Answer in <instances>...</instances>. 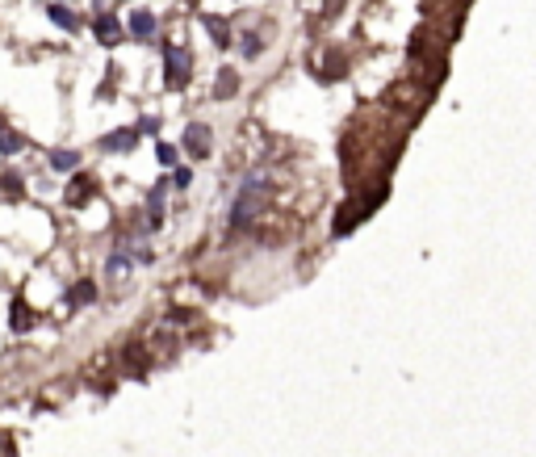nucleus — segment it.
Masks as SVG:
<instances>
[{
    "mask_svg": "<svg viewBox=\"0 0 536 457\" xmlns=\"http://www.w3.org/2000/svg\"><path fill=\"white\" fill-rule=\"evenodd\" d=\"M189 76H193V55L184 46H168L164 50V89L180 92L189 84Z\"/></svg>",
    "mask_w": 536,
    "mask_h": 457,
    "instance_id": "f257e3e1",
    "label": "nucleus"
},
{
    "mask_svg": "<svg viewBox=\"0 0 536 457\" xmlns=\"http://www.w3.org/2000/svg\"><path fill=\"white\" fill-rule=\"evenodd\" d=\"M46 17H50V21H55V26H59V30H67V34H72V30H76V26H80V21H76V13H72V9H67V4H59V0H55V4H50V9H46Z\"/></svg>",
    "mask_w": 536,
    "mask_h": 457,
    "instance_id": "0eeeda50",
    "label": "nucleus"
},
{
    "mask_svg": "<svg viewBox=\"0 0 536 457\" xmlns=\"http://www.w3.org/2000/svg\"><path fill=\"white\" fill-rule=\"evenodd\" d=\"M4 193H9V197H17V193H21V181H17V172H9V177H4Z\"/></svg>",
    "mask_w": 536,
    "mask_h": 457,
    "instance_id": "f3484780",
    "label": "nucleus"
},
{
    "mask_svg": "<svg viewBox=\"0 0 536 457\" xmlns=\"http://www.w3.org/2000/svg\"><path fill=\"white\" fill-rule=\"evenodd\" d=\"M89 193H92V181H89V177H80V181H76V189L67 193V202H72V206H80V202H84Z\"/></svg>",
    "mask_w": 536,
    "mask_h": 457,
    "instance_id": "f8f14e48",
    "label": "nucleus"
},
{
    "mask_svg": "<svg viewBox=\"0 0 536 457\" xmlns=\"http://www.w3.org/2000/svg\"><path fill=\"white\" fill-rule=\"evenodd\" d=\"M96 38H101V46H118L122 43V26H118V17L113 13H96Z\"/></svg>",
    "mask_w": 536,
    "mask_h": 457,
    "instance_id": "f03ea898",
    "label": "nucleus"
},
{
    "mask_svg": "<svg viewBox=\"0 0 536 457\" xmlns=\"http://www.w3.org/2000/svg\"><path fill=\"white\" fill-rule=\"evenodd\" d=\"M92 294H96V285H92V281H80V285L72 290V298H67V302H89Z\"/></svg>",
    "mask_w": 536,
    "mask_h": 457,
    "instance_id": "ddd939ff",
    "label": "nucleus"
},
{
    "mask_svg": "<svg viewBox=\"0 0 536 457\" xmlns=\"http://www.w3.org/2000/svg\"><path fill=\"white\" fill-rule=\"evenodd\" d=\"M189 181H193V172H189V168H177V172H172V185H177V189H184Z\"/></svg>",
    "mask_w": 536,
    "mask_h": 457,
    "instance_id": "a211bd4d",
    "label": "nucleus"
},
{
    "mask_svg": "<svg viewBox=\"0 0 536 457\" xmlns=\"http://www.w3.org/2000/svg\"><path fill=\"white\" fill-rule=\"evenodd\" d=\"M126 30H130L134 38H151V34H155V17H151L147 9H134L130 21H126Z\"/></svg>",
    "mask_w": 536,
    "mask_h": 457,
    "instance_id": "39448f33",
    "label": "nucleus"
},
{
    "mask_svg": "<svg viewBox=\"0 0 536 457\" xmlns=\"http://www.w3.org/2000/svg\"><path fill=\"white\" fill-rule=\"evenodd\" d=\"M201 26L210 30V38H214V46H230V26H226L223 17H210V13H201Z\"/></svg>",
    "mask_w": 536,
    "mask_h": 457,
    "instance_id": "423d86ee",
    "label": "nucleus"
},
{
    "mask_svg": "<svg viewBox=\"0 0 536 457\" xmlns=\"http://www.w3.org/2000/svg\"><path fill=\"white\" fill-rule=\"evenodd\" d=\"M50 168H55V172H72V168H80V151H50Z\"/></svg>",
    "mask_w": 536,
    "mask_h": 457,
    "instance_id": "1a4fd4ad",
    "label": "nucleus"
},
{
    "mask_svg": "<svg viewBox=\"0 0 536 457\" xmlns=\"http://www.w3.org/2000/svg\"><path fill=\"white\" fill-rule=\"evenodd\" d=\"M30 327H34V315H30V307L17 298V302H13V331H30Z\"/></svg>",
    "mask_w": 536,
    "mask_h": 457,
    "instance_id": "9d476101",
    "label": "nucleus"
},
{
    "mask_svg": "<svg viewBox=\"0 0 536 457\" xmlns=\"http://www.w3.org/2000/svg\"><path fill=\"white\" fill-rule=\"evenodd\" d=\"M155 155H160V164H164V168H172V164H177V147H172V143H160V147H155Z\"/></svg>",
    "mask_w": 536,
    "mask_h": 457,
    "instance_id": "2eb2a0df",
    "label": "nucleus"
},
{
    "mask_svg": "<svg viewBox=\"0 0 536 457\" xmlns=\"http://www.w3.org/2000/svg\"><path fill=\"white\" fill-rule=\"evenodd\" d=\"M235 89H239V76H235V67H223V72H218V84H214V97H218V101H226V97H235Z\"/></svg>",
    "mask_w": 536,
    "mask_h": 457,
    "instance_id": "6e6552de",
    "label": "nucleus"
},
{
    "mask_svg": "<svg viewBox=\"0 0 536 457\" xmlns=\"http://www.w3.org/2000/svg\"><path fill=\"white\" fill-rule=\"evenodd\" d=\"M260 50H264V43H260V34H247V38H243V55H247V59H256Z\"/></svg>",
    "mask_w": 536,
    "mask_h": 457,
    "instance_id": "dca6fc26",
    "label": "nucleus"
},
{
    "mask_svg": "<svg viewBox=\"0 0 536 457\" xmlns=\"http://www.w3.org/2000/svg\"><path fill=\"white\" fill-rule=\"evenodd\" d=\"M134 143H138V126H126V131H113L101 138V151H130Z\"/></svg>",
    "mask_w": 536,
    "mask_h": 457,
    "instance_id": "20e7f679",
    "label": "nucleus"
},
{
    "mask_svg": "<svg viewBox=\"0 0 536 457\" xmlns=\"http://www.w3.org/2000/svg\"><path fill=\"white\" fill-rule=\"evenodd\" d=\"M352 227H357V214H352V206H340V214H335L331 231H335V235H348Z\"/></svg>",
    "mask_w": 536,
    "mask_h": 457,
    "instance_id": "9b49d317",
    "label": "nucleus"
},
{
    "mask_svg": "<svg viewBox=\"0 0 536 457\" xmlns=\"http://www.w3.org/2000/svg\"><path fill=\"white\" fill-rule=\"evenodd\" d=\"M184 147H189V155H201V160H206V155H210V126H197V122H193V126L184 131Z\"/></svg>",
    "mask_w": 536,
    "mask_h": 457,
    "instance_id": "7ed1b4c3",
    "label": "nucleus"
},
{
    "mask_svg": "<svg viewBox=\"0 0 536 457\" xmlns=\"http://www.w3.org/2000/svg\"><path fill=\"white\" fill-rule=\"evenodd\" d=\"M0 151H4V155H17V151H21V138L9 135V131H0Z\"/></svg>",
    "mask_w": 536,
    "mask_h": 457,
    "instance_id": "4468645a",
    "label": "nucleus"
}]
</instances>
